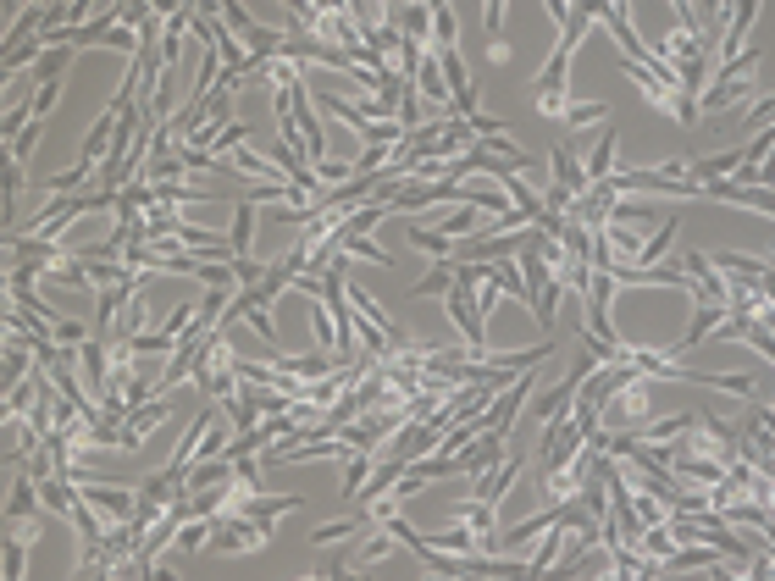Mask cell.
Returning a JSON list of instances; mask_svg holds the SVG:
<instances>
[{
  "instance_id": "6da1fadb",
  "label": "cell",
  "mask_w": 775,
  "mask_h": 581,
  "mask_svg": "<svg viewBox=\"0 0 775 581\" xmlns=\"http://www.w3.org/2000/svg\"><path fill=\"white\" fill-rule=\"evenodd\" d=\"M582 443H587V427L582 421H549L543 427V438H537V465H543V476H554V471H565V465L582 454Z\"/></svg>"
},
{
  "instance_id": "7a4b0ae2",
  "label": "cell",
  "mask_w": 775,
  "mask_h": 581,
  "mask_svg": "<svg viewBox=\"0 0 775 581\" xmlns=\"http://www.w3.org/2000/svg\"><path fill=\"white\" fill-rule=\"evenodd\" d=\"M266 537H272V526L227 510V515H216V526H211V554H255V548H266Z\"/></svg>"
},
{
  "instance_id": "3957f363",
  "label": "cell",
  "mask_w": 775,
  "mask_h": 581,
  "mask_svg": "<svg viewBox=\"0 0 775 581\" xmlns=\"http://www.w3.org/2000/svg\"><path fill=\"white\" fill-rule=\"evenodd\" d=\"M676 261H681V272H687V283H692V299H715V305H731V277L720 272L709 255H698V249H681Z\"/></svg>"
},
{
  "instance_id": "277c9868",
  "label": "cell",
  "mask_w": 775,
  "mask_h": 581,
  "mask_svg": "<svg viewBox=\"0 0 775 581\" xmlns=\"http://www.w3.org/2000/svg\"><path fill=\"white\" fill-rule=\"evenodd\" d=\"M172 399H178V393H155V404H139V410H133L128 421H122L117 449H128V454H133V449H144V438H150V432L172 415Z\"/></svg>"
},
{
  "instance_id": "5b68a950",
  "label": "cell",
  "mask_w": 775,
  "mask_h": 581,
  "mask_svg": "<svg viewBox=\"0 0 775 581\" xmlns=\"http://www.w3.org/2000/svg\"><path fill=\"white\" fill-rule=\"evenodd\" d=\"M704 200H726V205H742V211L775 216V189H764V183H720V178H709Z\"/></svg>"
},
{
  "instance_id": "8992f818",
  "label": "cell",
  "mask_w": 775,
  "mask_h": 581,
  "mask_svg": "<svg viewBox=\"0 0 775 581\" xmlns=\"http://www.w3.org/2000/svg\"><path fill=\"white\" fill-rule=\"evenodd\" d=\"M139 283H144V277H128V283L95 288V332H100V338H111V327L122 321V310L139 299Z\"/></svg>"
},
{
  "instance_id": "52a82bcc",
  "label": "cell",
  "mask_w": 775,
  "mask_h": 581,
  "mask_svg": "<svg viewBox=\"0 0 775 581\" xmlns=\"http://www.w3.org/2000/svg\"><path fill=\"white\" fill-rule=\"evenodd\" d=\"M731 316V305H715V299H698V310H692V321H687V332H681L676 344L665 349V355H687V349H698V344H709L715 338V327Z\"/></svg>"
},
{
  "instance_id": "ba28073f",
  "label": "cell",
  "mask_w": 775,
  "mask_h": 581,
  "mask_svg": "<svg viewBox=\"0 0 775 581\" xmlns=\"http://www.w3.org/2000/svg\"><path fill=\"white\" fill-rule=\"evenodd\" d=\"M549 172H554V183H560L565 194H587V189H593V178H587V161H576L571 139H560V144H554Z\"/></svg>"
},
{
  "instance_id": "9c48e42d",
  "label": "cell",
  "mask_w": 775,
  "mask_h": 581,
  "mask_svg": "<svg viewBox=\"0 0 775 581\" xmlns=\"http://www.w3.org/2000/svg\"><path fill=\"white\" fill-rule=\"evenodd\" d=\"M39 504H45V498H39V482L12 465V482H6V521H34Z\"/></svg>"
},
{
  "instance_id": "30bf717a",
  "label": "cell",
  "mask_w": 775,
  "mask_h": 581,
  "mask_svg": "<svg viewBox=\"0 0 775 581\" xmlns=\"http://www.w3.org/2000/svg\"><path fill=\"white\" fill-rule=\"evenodd\" d=\"M515 476H521V460H515V454H510V460H499V465H493V471L471 476V487H465V493H471V498H488V504H499V498L515 487Z\"/></svg>"
},
{
  "instance_id": "8fae6325",
  "label": "cell",
  "mask_w": 775,
  "mask_h": 581,
  "mask_svg": "<svg viewBox=\"0 0 775 581\" xmlns=\"http://www.w3.org/2000/svg\"><path fill=\"white\" fill-rule=\"evenodd\" d=\"M499 460H510V454H504V432H482L477 443H471V449L460 454V465H465V482H471V476H482V471H493V465Z\"/></svg>"
},
{
  "instance_id": "7c38bea8",
  "label": "cell",
  "mask_w": 775,
  "mask_h": 581,
  "mask_svg": "<svg viewBox=\"0 0 775 581\" xmlns=\"http://www.w3.org/2000/svg\"><path fill=\"white\" fill-rule=\"evenodd\" d=\"M499 189L515 200V211H526V216H532V227L543 222V216H549V200H543V194H537L532 183H526V172H510V178H504Z\"/></svg>"
},
{
  "instance_id": "4fadbf2b",
  "label": "cell",
  "mask_w": 775,
  "mask_h": 581,
  "mask_svg": "<svg viewBox=\"0 0 775 581\" xmlns=\"http://www.w3.org/2000/svg\"><path fill=\"white\" fill-rule=\"evenodd\" d=\"M371 471H377V449H355V454H349V460H344V487H338V493H344L349 504H355V498L366 493Z\"/></svg>"
},
{
  "instance_id": "5bb4252c",
  "label": "cell",
  "mask_w": 775,
  "mask_h": 581,
  "mask_svg": "<svg viewBox=\"0 0 775 581\" xmlns=\"http://www.w3.org/2000/svg\"><path fill=\"white\" fill-rule=\"evenodd\" d=\"M394 548H399V537H394V532H388V526H382V532H377V537H366V543L344 548V554H349V570H366V565H382V559L394 554Z\"/></svg>"
},
{
  "instance_id": "9a60e30c",
  "label": "cell",
  "mask_w": 775,
  "mask_h": 581,
  "mask_svg": "<svg viewBox=\"0 0 775 581\" xmlns=\"http://www.w3.org/2000/svg\"><path fill=\"white\" fill-rule=\"evenodd\" d=\"M549 355H554V344H537V349H521V355H504V349H488V366H499V371H510V377H521V371H532V366H549Z\"/></svg>"
},
{
  "instance_id": "2e32d148",
  "label": "cell",
  "mask_w": 775,
  "mask_h": 581,
  "mask_svg": "<svg viewBox=\"0 0 775 581\" xmlns=\"http://www.w3.org/2000/svg\"><path fill=\"white\" fill-rule=\"evenodd\" d=\"M698 427H704L698 415H665V421H643L637 438L643 443H670V438H687V432H698Z\"/></svg>"
},
{
  "instance_id": "e0dca14e",
  "label": "cell",
  "mask_w": 775,
  "mask_h": 581,
  "mask_svg": "<svg viewBox=\"0 0 775 581\" xmlns=\"http://www.w3.org/2000/svg\"><path fill=\"white\" fill-rule=\"evenodd\" d=\"M410 244H416L421 255H432V261H454V244H460V238H449L443 227H421V222H410Z\"/></svg>"
},
{
  "instance_id": "ac0fdd59",
  "label": "cell",
  "mask_w": 775,
  "mask_h": 581,
  "mask_svg": "<svg viewBox=\"0 0 775 581\" xmlns=\"http://www.w3.org/2000/svg\"><path fill=\"white\" fill-rule=\"evenodd\" d=\"M72 56H78V45H45V50H39V61H34V83H56V78H67Z\"/></svg>"
},
{
  "instance_id": "d6986e66",
  "label": "cell",
  "mask_w": 775,
  "mask_h": 581,
  "mask_svg": "<svg viewBox=\"0 0 775 581\" xmlns=\"http://www.w3.org/2000/svg\"><path fill=\"white\" fill-rule=\"evenodd\" d=\"M255 211H261V205L250 200V194H239V200H233V255H250V238H255Z\"/></svg>"
},
{
  "instance_id": "ffe728a7",
  "label": "cell",
  "mask_w": 775,
  "mask_h": 581,
  "mask_svg": "<svg viewBox=\"0 0 775 581\" xmlns=\"http://www.w3.org/2000/svg\"><path fill=\"white\" fill-rule=\"evenodd\" d=\"M0 565H6V581H23V570H28V537L17 532H6V543H0Z\"/></svg>"
},
{
  "instance_id": "44dd1931",
  "label": "cell",
  "mask_w": 775,
  "mask_h": 581,
  "mask_svg": "<svg viewBox=\"0 0 775 581\" xmlns=\"http://www.w3.org/2000/svg\"><path fill=\"white\" fill-rule=\"evenodd\" d=\"M615 144H620V133H615V128H604V133H598V150L587 155V178H593V183L615 172Z\"/></svg>"
},
{
  "instance_id": "7402d4cb",
  "label": "cell",
  "mask_w": 775,
  "mask_h": 581,
  "mask_svg": "<svg viewBox=\"0 0 775 581\" xmlns=\"http://www.w3.org/2000/svg\"><path fill=\"white\" fill-rule=\"evenodd\" d=\"M399 34L421 39V45L432 39V6H427V0H410L405 12H399Z\"/></svg>"
},
{
  "instance_id": "603a6c76",
  "label": "cell",
  "mask_w": 775,
  "mask_h": 581,
  "mask_svg": "<svg viewBox=\"0 0 775 581\" xmlns=\"http://www.w3.org/2000/svg\"><path fill=\"white\" fill-rule=\"evenodd\" d=\"M565 526H549V537H543V548H537L532 559H526V576H543L549 565H560V554H565Z\"/></svg>"
},
{
  "instance_id": "cb8c5ba5",
  "label": "cell",
  "mask_w": 775,
  "mask_h": 581,
  "mask_svg": "<svg viewBox=\"0 0 775 581\" xmlns=\"http://www.w3.org/2000/svg\"><path fill=\"white\" fill-rule=\"evenodd\" d=\"M593 122H609V106L598 100V106H587V100H576V106H565L560 111V128L565 133H576V128H593Z\"/></svg>"
},
{
  "instance_id": "d4e9b609",
  "label": "cell",
  "mask_w": 775,
  "mask_h": 581,
  "mask_svg": "<svg viewBox=\"0 0 775 581\" xmlns=\"http://www.w3.org/2000/svg\"><path fill=\"white\" fill-rule=\"evenodd\" d=\"M454 288V261H432V272H421V283H410V294H449Z\"/></svg>"
},
{
  "instance_id": "484cf974",
  "label": "cell",
  "mask_w": 775,
  "mask_h": 581,
  "mask_svg": "<svg viewBox=\"0 0 775 581\" xmlns=\"http://www.w3.org/2000/svg\"><path fill=\"white\" fill-rule=\"evenodd\" d=\"M432 45L438 50H460V23H454V6L432 12Z\"/></svg>"
},
{
  "instance_id": "4316f807",
  "label": "cell",
  "mask_w": 775,
  "mask_h": 581,
  "mask_svg": "<svg viewBox=\"0 0 775 581\" xmlns=\"http://www.w3.org/2000/svg\"><path fill=\"white\" fill-rule=\"evenodd\" d=\"M643 554H654V559L676 554V532H670V521L665 526H648V532H643Z\"/></svg>"
},
{
  "instance_id": "83f0119b",
  "label": "cell",
  "mask_w": 775,
  "mask_h": 581,
  "mask_svg": "<svg viewBox=\"0 0 775 581\" xmlns=\"http://www.w3.org/2000/svg\"><path fill=\"white\" fill-rule=\"evenodd\" d=\"M239 144H250V122L233 117L227 128H216V144H211V150H216V155H227V150H239Z\"/></svg>"
},
{
  "instance_id": "f1b7e54d",
  "label": "cell",
  "mask_w": 775,
  "mask_h": 581,
  "mask_svg": "<svg viewBox=\"0 0 775 581\" xmlns=\"http://www.w3.org/2000/svg\"><path fill=\"white\" fill-rule=\"evenodd\" d=\"M61 89H67V78H56V83H34V117H50V111L61 106Z\"/></svg>"
},
{
  "instance_id": "f546056e",
  "label": "cell",
  "mask_w": 775,
  "mask_h": 581,
  "mask_svg": "<svg viewBox=\"0 0 775 581\" xmlns=\"http://www.w3.org/2000/svg\"><path fill=\"white\" fill-rule=\"evenodd\" d=\"M50 332H56V344H67V349H84L89 344V327H84V321H56Z\"/></svg>"
},
{
  "instance_id": "4dcf8cb0",
  "label": "cell",
  "mask_w": 775,
  "mask_h": 581,
  "mask_svg": "<svg viewBox=\"0 0 775 581\" xmlns=\"http://www.w3.org/2000/svg\"><path fill=\"white\" fill-rule=\"evenodd\" d=\"M233 277H239V288H250V283H261V277H266V266L255 261V255H233Z\"/></svg>"
},
{
  "instance_id": "1f68e13d",
  "label": "cell",
  "mask_w": 775,
  "mask_h": 581,
  "mask_svg": "<svg viewBox=\"0 0 775 581\" xmlns=\"http://www.w3.org/2000/svg\"><path fill=\"white\" fill-rule=\"evenodd\" d=\"M471 128H477V133H504V122H499V117H482V111H471Z\"/></svg>"
},
{
  "instance_id": "d6a6232c",
  "label": "cell",
  "mask_w": 775,
  "mask_h": 581,
  "mask_svg": "<svg viewBox=\"0 0 775 581\" xmlns=\"http://www.w3.org/2000/svg\"><path fill=\"white\" fill-rule=\"evenodd\" d=\"M759 543H764V554L775 559V526H764V532H759Z\"/></svg>"
},
{
  "instance_id": "836d02e7",
  "label": "cell",
  "mask_w": 775,
  "mask_h": 581,
  "mask_svg": "<svg viewBox=\"0 0 775 581\" xmlns=\"http://www.w3.org/2000/svg\"><path fill=\"white\" fill-rule=\"evenodd\" d=\"M427 6H432V12H438V6H454V0H427Z\"/></svg>"
}]
</instances>
